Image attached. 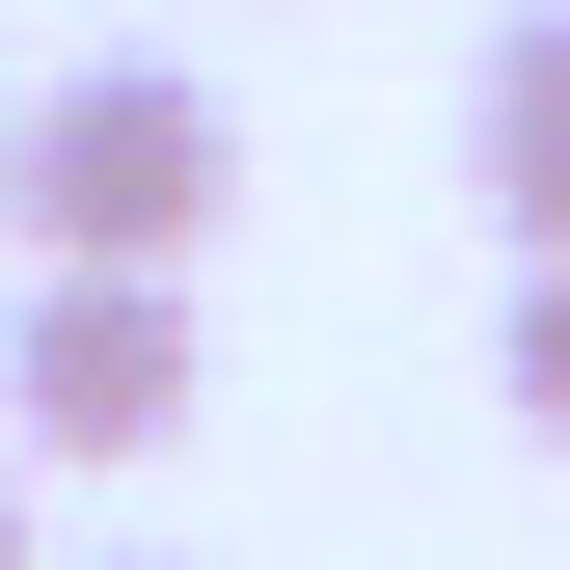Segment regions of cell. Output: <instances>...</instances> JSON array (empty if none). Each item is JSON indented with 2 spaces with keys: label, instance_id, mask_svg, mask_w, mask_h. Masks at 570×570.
<instances>
[{
  "label": "cell",
  "instance_id": "cell-1",
  "mask_svg": "<svg viewBox=\"0 0 570 570\" xmlns=\"http://www.w3.org/2000/svg\"><path fill=\"white\" fill-rule=\"evenodd\" d=\"M218 218H245V109L190 55H82L28 109V272H190Z\"/></svg>",
  "mask_w": 570,
  "mask_h": 570
},
{
  "label": "cell",
  "instance_id": "cell-2",
  "mask_svg": "<svg viewBox=\"0 0 570 570\" xmlns=\"http://www.w3.org/2000/svg\"><path fill=\"white\" fill-rule=\"evenodd\" d=\"M0 407H28V462H164L190 407V272H28V326H0Z\"/></svg>",
  "mask_w": 570,
  "mask_h": 570
},
{
  "label": "cell",
  "instance_id": "cell-3",
  "mask_svg": "<svg viewBox=\"0 0 570 570\" xmlns=\"http://www.w3.org/2000/svg\"><path fill=\"white\" fill-rule=\"evenodd\" d=\"M462 164H489V218H517V272H570V0H517V28H489Z\"/></svg>",
  "mask_w": 570,
  "mask_h": 570
},
{
  "label": "cell",
  "instance_id": "cell-4",
  "mask_svg": "<svg viewBox=\"0 0 570 570\" xmlns=\"http://www.w3.org/2000/svg\"><path fill=\"white\" fill-rule=\"evenodd\" d=\"M517 435L570 462V272H517Z\"/></svg>",
  "mask_w": 570,
  "mask_h": 570
},
{
  "label": "cell",
  "instance_id": "cell-5",
  "mask_svg": "<svg viewBox=\"0 0 570 570\" xmlns=\"http://www.w3.org/2000/svg\"><path fill=\"white\" fill-rule=\"evenodd\" d=\"M0 245H28V109H0Z\"/></svg>",
  "mask_w": 570,
  "mask_h": 570
},
{
  "label": "cell",
  "instance_id": "cell-6",
  "mask_svg": "<svg viewBox=\"0 0 570 570\" xmlns=\"http://www.w3.org/2000/svg\"><path fill=\"white\" fill-rule=\"evenodd\" d=\"M0 570H55V543H28V462H0Z\"/></svg>",
  "mask_w": 570,
  "mask_h": 570
},
{
  "label": "cell",
  "instance_id": "cell-7",
  "mask_svg": "<svg viewBox=\"0 0 570 570\" xmlns=\"http://www.w3.org/2000/svg\"><path fill=\"white\" fill-rule=\"evenodd\" d=\"M136 570H190V543H136Z\"/></svg>",
  "mask_w": 570,
  "mask_h": 570
}]
</instances>
